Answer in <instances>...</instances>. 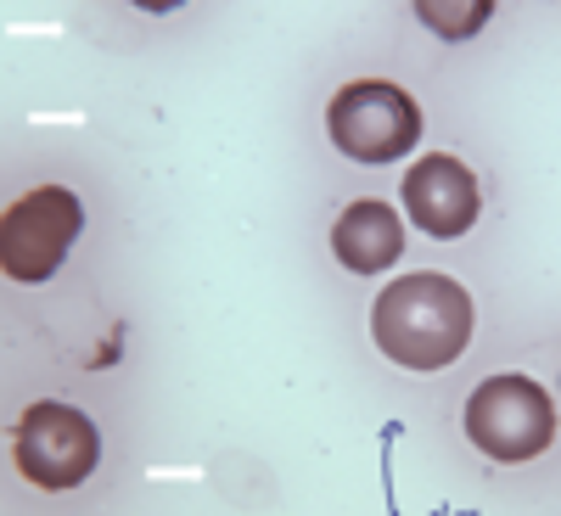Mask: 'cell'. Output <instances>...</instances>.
Listing matches in <instances>:
<instances>
[{"instance_id":"6da1fadb","label":"cell","mask_w":561,"mask_h":516,"mask_svg":"<svg viewBox=\"0 0 561 516\" xmlns=\"http://www.w3.org/2000/svg\"><path fill=\"white\" fill-rule=\"evenodd\" d=\"M377 348L404 370H438L472 343V298L449 275H404L370 309Z\"/></svg>"},{"instance_id":"7a4b0ae2","label":"cell","mask_w":561,"mask_h":516,"mask_svg":"<svg viewBox=\"0 0 561 516\" xmlns=\"http://www.w3.org/2000/svg\"><path fill=\"white\" fill-rule=\"evenodd\" d=\"M466 438L489 460H534L556 444V404L528 377H489L466 399Z\"/></svg>"},{"instance_id":"3957f363","label":"cell","mask_w":561,"mask_h":516,"mask_svg":"<svg viewBox=\"0 0 561 516\" xmlns=\"http://www.w3.org/2000/svg\"><path fill=\"white\" fill-rule=\"evenodd\" d=\"M325 124H332V140L354 163H399L421 140V107L399 84H382V79L343 84L332 96Z\"/></svg>"},{"instance_id":"277c9868","label":"cell","mask_w":561,"mask_h":516,"mask_svg":"<svg viewBox=\"0 0 561 516\" xmlns=\"http://www.w3.org/2000/svg\"><path fill=\"white\" fill-rule=\"evenodd\" d=\"M12 438H18V472L39 489H79L102 460L96 421L57 399L28 404Z\"/></svg>"},{"instance_id":"5b68a950","label":"cell","mask_w":561,"mask_h":516,"mask_svg":"<svg viewBox=\"0 0 561 516\" xmlns=\"http://www.w3.org/2000/svg\"><path fill=\"white\" fill-rule=\"evenodd\" d=\"M84 230V203L68 185H39V192L18 197L7 208V230H0V264L12 280H51L68 259V248Z\"/></svg>"},{"instance_id":"8992f818","label":"cell","mask_w":561,"mask_h":516,"mask_svg":"<svg viewBox=\"0 0 561 516\" xmlns=\"http://www.w3.org/2000/svg\"><path fill=\"white\" fill-rule=\"evenodd\" d=\"M404 208H410L415 230H427V237H438V242L466 237V230L478 225V180L460 158L427 152L404 174Z\"/></svg>"},{"instance_id":"52a82bcc","label":"cell","mask_w":561,"mask_h":516,"mask_svg":"<svg viewBox=\"0 0 561 516\" xmlns=\"http://www.w3.org/2000/svg\"><path fill=\"white\" fill-rule=\"evenodd\" d=\"M332 253H337L354 275H377V270H388V264L404 253V225H399V214H393L388 203L365 197V203H354V208L332 225Z\"/></svg>"},{"instance_id":"ba28073f","label":"cell","mask_w":561,"mask_h":516,"mask_svg":"<svg viewBox=\"0 0 561 516\" xmlns=\"http://www.w3.org/2000/svg\"><path fill=\"white\" fill-rule=\"evenodd\" d=\"M415 18L427 23V28H438L444 39H466V34H478V28H483L489 0H472V7H438V0H421Z\"/></svg>"}]
</instances>
